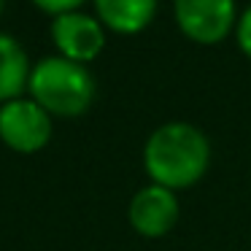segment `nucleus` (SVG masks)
Returning a JSON list of instances; mask_svg holds the SVG:
<instances>
[{
    "label": "nucleus",
    "mask_w": 251,
    "mask_h": 251,
    "mask_svg": "<svg viewBox=\"0 0 251 251\" xmlns=\"http://www.w3.org/2000/svg\"><path fill=\"white\" fill-rule=\"evenodd\" d=\"M178 222V200L173 189H165L159 184H149L135 192L130 200V224L135 232L146 238H159L170 232L173 224Z\"/></svg>",
    "instance_id": "nucleus-6"
},
{
    "label": "nucleus",
    "mask_w": 251,
    "mask_h": 251,
    "mask_svg": "<svg viewBox=\"0 0 251 251\" xmlns=\"http://www.w3.org/2000/svg\"><path fill=\"white\" fill-rule=\"evenodd\" d=\"M103 27L125 35H135L154 19L157 0H95Z\"/></svg>",
    "instance_id": "nucleus-7"
},
{
    "label": "nucleus",
    "mask_w": 251,
    "mask_h": 251,
    "mask_svg": "<svg viewBox=\"0 0 251 251\" xmlns=\"http://www.w3.org/2000/svg\"><path fill=\"white\" fill-rule=\"evenodd\" d=\"M211 162V143L186 122H168L149 135L143 165L154 184L165 189H184L202 178Z\"/></svg>",
    "instance_id": "nucleus-1"
},
{
    "label": "nucleus",
    "mask_w": 251,
    "mask_h": 251,
    "mask_svg": "<svg viewBox=\"0 0 251 251\" xmlns=\"http://www.w3.org/2000/svg\"><path fill=\"white\" fill-rule=\"evenodd\" d=\"M176 22L197 44H216L232 30L235 0H176Z\"/></svg>",
    "instance_id": "nucleus-4"
},
{
    "label": "nucleus",
    "mask_w": 251,
    "mask_h": 251,
    "mask_svg": "<svg viewBox=\"0 0 251 251\" xmlns=\"http://www.w3.org/2000/svg\"><path fill=\"white\" fill-rule=\"evenodd\" d=\"M30 60L17 38L0 33V100H17L30 84Z\"/></svg>",
    "instance_id": "nucleus-8"
},
{
    "label": "nucleus",
    "mask_w": 251,
    "mask_h": 251,
    "mask_svg": "<svg viewBox=\"0 0 251 251\" xmlns=\"http://www.w3.org/2000/svg\"><path fill=\"white\" fill-rule=\"evenodd\" d=\"M51 38H54L62 57H68L73 62H81V65L95 60L103 51V44H105L103 22L84 11H68V14L54 17Z\"/></svg>",
    "instance_id": "nucleus-5"
},
{
    "label": "nucleus",
    "mask_w": 251,
    "mask_h": 251,
    "mask_svg": "<svg viewBox=\"0 0 251 251\" xmlns=\"http://www.w3.org/2000/svg\"><path fill=\"white\" fill-rule=\"evenodd\" d=\"M235 35H238V46L243 49V54H249V57H251V6L246 8L243 14H240Z\"/></svg>",
    "instance_id": "nucleus-10"
},
{
    "label": "nucleus",
    "mask_w": 251,
    "mask_h": 251,
    "mask_svg": "<svg viewBox=\"0 0 251 251\" xmlns=\"http://www.w3.org/2000/svg\"><path fill=\"white\" fill-rule=\"evenodd\" d=\"M0 138L14 151H38L51 138V114L33 98H17L0 108Z\"/></svg>",
    "instance_id": "nucleus-3"
},
{
    "label": "nucleus",
    "mask_w": 251,
    "mask_h": 251,
    "mask_svg": "<svg viewBox=\"0 0 251 251\" xmlns=\"http://www.w3.org/2000/svg\"><path fill=\"white\" fill-rule=\"evenodd\" d=\"M38 8H44L46 14L51 17H60V14H68V11H78L84 0H33Z\"/></svg>",
    "instance_id": "nucleus-9"
},
{
    "label": "nucleus",
    "mask_w": 251,
    "mask_h": 251,
    "mask_svg": "<svg viewBox=\"0 0 251 251\" xmlns=\"http://www.w3.org/2000/svg\"><path fill=\"white\" fill-rule=\"evenodd\" d=\"M33 100L51 116H78L95 100V76L87 65L68 57H44L30 71L27 84Z\"/></svg>",
    "instance_id": "nucleus-2"
},
{
    "label": "nucleus",
    "mask_w": 251,
    "mask_h": 251,
    "mask_svg": "<svg viewBox=\"0 0 251 251\" xmlns=\"http://www.w3.org/2000/svg\"><path fill=\"white\" fill-rule=\"evenodd\" d=\"M3 8H6V0H0V14H3Z\"/></svg>",
    "instance_id": "nucleus-11"
}]
</instances>
